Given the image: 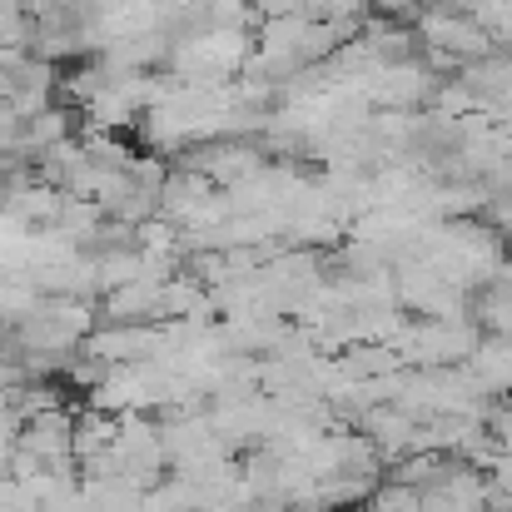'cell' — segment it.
<instances>
[{"label":"cell","mask_w":512,"mask_h":512,"mask_svg":"<svg viewBox=\"0 0 512 512\" xmlns=\"http://www.w3.org/2000/svg\"><path fill=\"white\" fill-rule=\"evenodd\" d=\"M373 512H423V493L408 483H383L373 493Z\"/></svg>","instance_id":"cell-1"}]
</instances>
